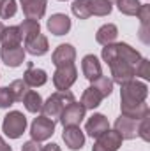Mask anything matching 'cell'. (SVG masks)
I'll return each mask as SVG.
<instances>
[{
	"label": "cell",
	"instance_id": "obj_1",
	"mask_svg": "<svg viewBox=\"0 0 150 151\" xmlns=\"http://www.w3.org/2000/svg\"><path fill=\"white\" fill-rule=\"evenodd\" d=\"M103 60L106 63H110L111 60H124V62H129L131 65H138L140 60H141V55L140 51H136L134 47H131L129 44L125 42H118V44H108L103 47V53H101Z\"/></svg>",
	"mask_w": 150,
	"mask_h": 151
},
{
	"label": "cell",
	"instance_id": "obj_2",
	"mask_svg": "<svg viewBox=\"0 0 150 151\" xmlns=\"http://www.w3.org/2000/svg\"><path fill=\"white\" fill-rule=\"evenodd\" d=\"M73 102H74L73 91H69V90H66V91H55L46 102H42L41 113H42V116H46V118L57 121V119L60 118L62 111H64L69 104H73Z\"/></svg>",
	"mask_w": 150,
	"mask_h": 151
},
{
	"label": "cell",
	"instance_id": "obj_3",
	"mask_svg": "<svg viewBox=\"0 0 150 151\" xmlns=\"http://www.w3.org/2000/svg\"><path fill=\"white\" fill-rule=\"evenodd\" d=\"M120 86H122V90H120V106H131V104H140V102L147 100L149 86L145 83L133 79V81L124 83Z\"/></svg>",
	"mask_w": 150,
	"mask_h": 151
},
{
	"label": "cell",
	"instance_id": "obj_4",
	"mask_svg": "<svg viewBox=\"0 0 150 151\" xmlns=\"http://www.w3.org/2000/svg\"><path fill=\"white\" fill-rule=\"evenodd\" d=\"M2 130L9 139H18L23 135V132L27 130V118L25 114L20 111H11L4 116L2 121Z\"/></svg>",
	"mask_w": 150,
	"mask_h": 151
},
{
	"label": "cell",
	"instance_id": "obj_5",
	"mask_svg": "<svg viewBox=\"0 0 150 151\" xmlns=\"http://www.w3.org/2000/svg\"><path fill=\"white\" fill-rule=\"evenodd\" d=\"M110 70H111V81L117 84H124L129 83L136 77V65H131L129 62L124 60H111L110 63Z\"/></svg>",
	"mask_w": 150,
	"mask_h": 151
},
{
	"label": "cell",
	"instance_id": "obj_6",
	"mask_svg": "<svg viewBox=\"0 0 150 151\" xmlns=\"http://www.w3.org/2000/svg\"><path fill=\"white\" fill-rule=\"evenodd\" d=\"M53 134H55V121L46 116H37L30 125V135H32V141L36 142L48 141Z\"/></svg>",
	"mask_w": 150,
	"mask_h": 151
},
{
	"label": "cell",
	"instance_id": "obj_7",
	"mask_svg": "<svg viewBox=\"0 0 150 151\" xmlns=\"http://www.w3.org/2000/svg\"><path fill=\"white\" fill-rule=\"evenodd\" d=\"M78 79V70L74 65H66V67H57L53 74V84L57 91H66L69 90Z\"/></svg>",
	"mask_w": 150,
	"mask_h": 151
},
{
	"label": "cell",
	"instance_id": "obj_8",
	"mask_svg": "<svg viewBox=\"0 0 150 151\" xmlns=\"http://www.w3.org/2000/svg\"><path fill=\"white\" fill-rule=\"evenodd\" d=\"M122 141L124 139L120 137L117 130H106L95 139L92 151H118V148L122 146Z\"/></svg>",
	"mask_w": 150,
	"mask_h": 151
},
{
	"label": "cell",
	"instance_id": "obj_9",
	"mask_svg": "<svg viewBox=\"0 0 150 151\" xmlns=\"http://www.w3.org/2000/svg\"><path fill=\"white\" fill-rule=\"evenodd\" d=\"M85 113H87V109L83 107L81 102H73V104H69V106L62 111L58 121H60L64 127L79 125V123L83 121V118H85Z\"/></svg>",
	"mask_w": 150,
	"mask_h": 151
},
{
	"label": "cell",
	"instance_id": "obj_10",
	"mask_svg": "<svg viewBox=\"0 0 150 151\" xmlns=\"http://www.w3.org/2000/svg\"><path fill=\"white\" fill-rule=\"evenodd\" d=\"M74 60H76V49L73 44H60L51 55V62H53L55 67L74 65Z\"/></svg>",
	"mask_w": 150,
	"mask_h": 151
},
{
	"label": "cell",
	"instance_id": "obj_11",
	"mask_svg": "<svg viewBox=\"0 0 150 151\" xmlns=\"http://www.w3.org/2000/svg\"><path fill=\"white\" fill-rule=\"evenodd\" d=\"M106 130H110V121L104 114L95 113L92 114L88 119H87V125H85V132L92 137V139H97L101 134H104Z\"/></svg>",
	"mask_w": 150,
	"mask_h": 151
},
{
	"label": "cell",
	"instance_id": "obj_12",
	"mask_svg": "<svg viewBox=\"0 0 150 151\" xmlns=\"http://www.w3.org/2000/svg\"><path fill=\"white\" fill-rule=\"evenodd\" d=\"M62 139L66 142V146L71 151H78L85 146V134L81 132L79 125H73V127H64V134Z\"/></svg>",
	"mask_w": 150,
	"mask_h": 151
},
{
	"label": "cell",
	"instance_id": "obj_13",
	"mask_svg": "<svg viewBox=\"0 0 150 151\" xmlns=\"http://www.w3.org/2000/svg\"><path fill=\"white\" fill-rule=\"evenodd\" d=\"M50 34L53 35H66L69 30H71V19L67 14H62V12H57V14H51L48 23H46Z\"/></svg>",
	"mask_w": 150,
	"mask_h": 151
},
{
	"label": "cell",
	"instance_id": "obj_14",
	"mask_svg": "<svg viewBox=\"0 0 150 151\" xmlns=\"http://www.w3.org/2000/svg\"><path fill=\"white\" fill-rule=\"evenodd\" d=\"M0 58L7 67L16 69L25 62V49H23V46H16V47H4L2 46Z\"/></svg>",
	"mask_w": 150,
	"mask_h": 151
},
{
	"label": "cell",
	"instance_id": "obj_15",
	"mask_svg": "<svg viewBox=\"0 0 150 151\" xmlns=\"http://www.w3.org/2000/svg\"><path fill=\"white\" fill-rule=\"evenodd\" d=\"M138 127H140V121L131 119V118H125V116H122V114H120V118H117V121H115V130L120 134L122 139H127V141L138 137Z\"/></svg>",
	"mask_w": 150,
	"mask_h": 151
},
{
	"label": "cell",
	"instance_id": "obj_16",
	"mask_svg": "<svg viewBox=\"0 0 150 151\" xmlns=\"http://www.w3.org/2000/svg\"><path fill=\"white\" fill-rule=\"evenodd\" d=\"M20 4L27 19H36V21H39L44 16L46 5H48L46 0H20Z\"/></svg>",
	"mask_w": 150,
	"mask_h": 151
},
{
	"label": "cell",
	"instance_id": "obj_17",
	"mask_svg": "<svg viewBox=\"0 0 150 151\" xmlns=\"http://www.w3.org/2000/svg\"><path fill=\"white\" fill-rule=\"evenodd\" d=\"M81 70H83V76H85L88 81H94V79H97L99 76H103L101 62L97 60L95 55H87V56H83V60H81Z\"/></svg>",
	"mask_w": 150,
	"mask_h": 151
},
{
	"label": "cell",
	"instance_id": "obj_18",
	"mask_svg": "<svg viewBox=\"0 0 150 151\" xmlns=\"http://www.w3.org/2000/svg\"><path fill=\"white\" fill-rule=\"evenodd\" d=\"M25 53H30L32 56H42L48 53L50 49V44H48V39L46 35L39 34L36 37H32L30 40H25Z\"/></svg>",
	"mask_w": 150,
	"mask_h": 151
},
{
	"label": "cell",
	"instance_id": "obj_19",
	"mask_svg": "<svg viewBox=\"0 0 150 151\" xmlns=\"http://www.w3.org/2000/svg\"><path fill=\"white\" fill-rule=\"evenodd\" d=\"M23 81H25L30 88H37V86L46 84L48 74H46V70H42V69H36L34 65H28L27 72L23 74Z\"/></svg>",
	"mask_w": 150,
	"mask_h": 151
},
{
	"label": "cell",
	"instance_id": "obj_20",
	"mask_svg": "<svg viewBox=\"0 0 150 151\" xmlns=\"http://www.w3.org/2000/svg\"><path fill=\"white\" fill-rule=\"evenodd\" d=\"M21 32L20 27H4V32L0 35V42L4 47H16L21 46Z\"/></svg>",
	"mask_w": 150,
	"mask_h": 151
},
{
	"label": "cell",
	"instance_id": "obj_21",
	"mask_svg": "<svg viewBox=\"0 0 150 151\" xmlns=\"http://www.w3.org/2000/svg\"><path fill=\"white\" fill-rule=\"evenodd\" d=\"M120 111H122V116L125 118H131V119H143L145 116L150 114V109L145 102H140V104H131V106H120Z\"/></svg>",
	"mask_w": 150,
	"mask_h": 151
},
{
	"label": "cell",
	"instance_id": "obj_22",
	"mask_svg": "<svg viewBox=\"0 0 150 151\" xmlns=\"http://www.w3.org/2000/svg\"><path fill=\"white\" fill-rule=\"evenodd\" d=\"M118 37V28L113 25V23H106L103 25L97 34H95V40L101 44V46H108V44H113Z\"/></svg>",
	"mask_w": 150,
	"mask_h": 151
},
{
	"label": "cell",
	"instance_id": "obj_23",
	"mask_svg": "<svg viewBox=\"0 0 150 151\" xmlns=\"http://www.w3.org/2000/svg\"><path fill=\"white\" fill-rule=\"evenodd\" d=\"M103 95L94 88V86H90V88H87L85 91H83V95H81V104H83V107L85 109H95V107H99L101 106V102H103Z\"/></svg>",
	"mask_w": 150,
	"mask_h": 151
},
{
	"label": "cell",
	"instance_id": "obj_24",
	"mask_svg": "<svg viewBox=\"0 0 150 151\" xmlns=\"http://www.w3.org/2000/svg\"><path fill=\"white\" fill-rule=\"evenodd\" d=\"M21 102L25 104V107H27L28 113L37 114V113H41V109H42V99H41V95H39L37 91H34V90H28Z\"/></svg>",
	"mask_w": 150,
	"mask_h": 151
},
{
	"label": "cell",
	"instance_id": "obj_25",
	"mask_svg": "<svg viewBox=\"0 0 150 151\" xmlns=\"http://www.w3.org/2000/svg\"><path fill=\"white\" fill-rule=\"evenodd\" d=\"M20 32H21L23 42L25 40H30L32 37H36V35L41 34V25H39V21H36V19H25L20 25Z\"/></svg>",
	"mask_w": 150,
	"mask_h": 151
},
{
	"label": "cell",
	"instance_id": "obj_26",
	"mask_svg": "<svg viewBox=\"0 0 150 151\" xmlns=\"http://www.w3.org/2000/svg\"><path fill=\"white\" fill-rule=\"evenodd\" d=\"M136 16L140 18V23H141V34H140V37H141L143 42H149V37H147L149 21H150V5L149 4H141V7H140V11H138Z\"/></svg>",
	"mask_w": 150,
	"mask_h": 151
},
{
	"label": "cell",
	"instance_id": "obj_27",
	"mask_svg": "<svg viewBox=\"0 0 150 151\" xmlns=\"http://www.w3.org/2000/svg\"><path fill=\"white\" fill-rule=\"evenodd\" d=\"M71 9H73V14L78 19H88L92 16V12H90V0H74Z\"/></svg>",
	"mask_w": 150,
	"mask_h": 151
},
{
	"label": "cell",
	"instance_id": "obj_28",
	"mask_svg": "<svg viewBox=\"0 0 150 151\" xmlns=\"http://www.w3.org/2000/svg\"><path fill=\"white\" fill-rule=\"evenodd\" d=\"M92 86L106 99V97H110L113 91V81L110 77H106V76H99L97 79H94L92 81Z\"/></svg>",
	"mask_w": 150,
	"mask_h": 151
},
{
	"label": "cell",
	"instance_id": "obj_29",
	"mask_svg": "<svg viewBox=\"0 0 150 151\" xmlns=\"http://www.w3.org/2000/svg\"><path fill=\"white\" fill-rule=\"evenodd\" d=\"M9 90H11V93H12V97H14V102H21L23 97L27 95V91L30 90V86H28L23 79H16V81H12V83L9 84Z\"/></svg>",
	"mask_w": 150,
	"mask_h": 151
},
{
	"label": "cell",
	"instance_id": "obj_30",
	"mask_svg": "<svg viewBox=\"0 0 150 151\" xmlns=\"http://www.w3.org/2000/svg\"><path fill=\"white\" fill-rule=\"evenodd\" d=\"M117 7L125 16H136L140 7H141V4L138 0H117Z\"/></svg>",
	"mask_w": 150,
	"mask_h": 151
},
{
	"label": "cell",
	"instance_id": "obj_31",
	"mask_svg": "<svg viewBox=\"0 0 150 151\" xmlns=\"http://www.w3.org/2000/svg\"><path fill=\"white\" fill-rule=\"evenodd\" d=\"M111 9V4L106 0H90V12L94 16H108Z\"/></svg>",
	"mask_w": 150,
	"mask_h": 151
},
{
	"label": "cell",
	"instance_id": "obj_32",
	"mask_svg": "<svg viewBox=\"0 0 150 151\" xmlns=\"http://www.w3.org/2000/svg\"><path fill=\"white\" fill-rule=\"evenodd\" d=\"M18 11V5H16V0H2L0 2V18L2 19H9L16 14Z\"/></svg>",
	"mask_w": 150,
	"mask_h": 151
},
{
	"label": "cell",
	"instance_id": "obj_33",
	"mask_svg": "<svg viewBox=\"0 0 150 151\" xmlns=\"http://www.w3.org/2000/svg\"><path fill=\"white\" fill-rule=\"evenodd\" d=\"M14 104V97L9 90V86L0 88V109H9Z\"/></svg>",
	"mask_w": 150,
	"mask_h": 151
},
{
	"label": "cell",
	"instance_id": "obj_34",
	"mask_svg": "<svg viewBox=\"0 0 150 151\" xmlns=\"http://www.w3.org/2000/svg\"><path fill=\"white\" fill-rule=\"evenodd\" d=\"M138 135L143 141H150V114L145 116L143 119H140V127H138Z\"/></svg>",
	"mask_w": 150,
	"mask_h": 151
},
{
	"label": "cell",
	"instance_id": "obj_35",
	"mask_svg": "<svg viewBox=\"0 0 150 151\" xmlns=\"http://www.w3.org/2000/svg\"><path fill=\"white\" fill-rule=\"evenodd\" d=\"M136 76L143 77V79H150V70H149V60L141 58L140 63L136 65Z\"/></svg>",
	"mask_w": 150,
	"mask_h": 151
},
{
	"label": "cell",
	"instance_id": "obj_36",
	"mask_svg": "<svg viewBox=\"0 0 150 151\" xmlns=\"http://www.w3.org/2000/svg\"><path fill=\"white\" fill-rule=\"evenodd\" d=\"M21 151H41V146H39V142H36V141H27L21 146Z\"/></svg>",
	"mask_w": 150,
	"mask_h": 151
},
{
	"label": "cell",
	"instance_id": "obj_37",
	"mask_svg": "<svg viewBox=\"0 0 150 151\" xmlns=\"http://www.w3.org/2000/svg\"><path fill=\"white\" fill-rule=\"evenodd\" d=\"M41 151H62L60 150V146L58 144H55V142H50V144H46V146H42Z\"/></svg>",
	"mask_w": 150,
	"mask_h": 151
},
{
	"label": "cell",
	"instance_id": "obj_38",
	"mask_svg": "<svg viewBox=\"0 0 150 151\" xmlns=\"http://www.w3.org/2000/svg\"><path fill=\"white\" fill-rule=\"evenodd\" d=\"M0 151H12V150H11V146L2 139V135H0Z\"/></svg>",
	"mask_w": 150,
	"mask_h": 151
},
{
	"label": "cell",
	"instance_id": "obj_39",
	"mask_svg": "<svg viewBox=\"0 0 150 151\" xmlns=\"http://www.w3.org/2000/svg\"><path fill=\"white\" fill-rule=\"evenodd\" d=\"M2 32H4V25H2V21H0V35H2Z\"/></svg>",
	"mask_w": 150,
	"mask_h": 151
},
{
	"label": "cell",
	"instance_id": "obj_40",
	"mask_svg": "<svg viewBox=\"0 0 150 151\" xmlns=\"http://www.w3.org/2000/svg\"><path fill=\"white\" fill-rule=\"evenodd\" d=\"M106 2H110V4H111V2H117V0H106Z\"/></svg>",
	"mask_w": 150,
	"mask_h": 151
},
{
	"label": "cell",
	"instance_id": "obj_41",
	"mask_svg": "<svg viewBox=\"0 0 150 151\" xmlns=\"http://www.w3.org/2000/svg\"><path fill=\"white\" fill-rule=\"evenodd\" d=\"M60 2H66V0H60Z\"/></svg>",
	"mask_w": 150,
	"mask_h": 151
},
{
	"label": "cell",
	"instance_id": "obj_42",
	"mask_svg": "<svg viewBox=\"0 0 150 151\" xmlns=\"http://www.w3.org/2000/svg\"><path fill=\"white\" fill-rule=\"evenodd\" d=\"M0 2H2V0H0Z\"/></svg>",
	"mask_w": 150,
	"mask_h": 151
}]
</instances>
